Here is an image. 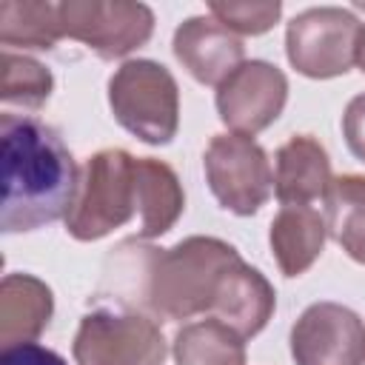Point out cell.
I'll use <instances>...</instances> for the list:
<instances>
[{"label": "cell", "mask_w": 365, "mask_h": 365, "mask_svg": "<svg viewBox=\"0 0 365 365\" xmlns=\"http://www.w3.org/2000/svg\"><path fill=\"white\" fill-rule=\"evenodd\" d=\"M177 365H245V336L217 317L188 322L171 342Z\"/></svg>", "instance_id": "obj_17"}, {"label": "cell", "mask_w": 365, "mask_h": 365, "mask_svg": "<svg viewBox=\"0 0 365 365\" xmlns=\"http://www.w3.org/2000/svg\"><path fill=\"white\" fill-rule=\"evenodd\" d=\"M54 314L51 288L34 274H6L0 282V342L3 348L34 342Z\"/></svg>", "instance_id": "obj_13"}, {"label": "cell", "mask_w": 365, "mask_h": 365, "mask_svg": "<svg viewBox=\"0 0 365 365\" xmlns=\"http://www.w3.org/2000/svg\"><path fill=\"white\" fill-rule=\"evenodd\" d=\"M297 365H365V325L339 302L308 305L291 328Z\"/></svg>", "instance_id": "obj_10"}, {"label": "cell", "mask_w": 365, "mask_h": 365, "mask_svg": "<svg viewBox=\"0 0 365 365\" xmlns=\"http://www.w3.org/2000/svg\"><path fill=\"white\" fill-rule=\"evenodd\" d=\"M63 29L57 6L43 0H3L0 3V43L11 48L48 51L60 43Z\"/></svg>", "instance_id": "obj_19"}, {"label": "cell", "mask_w": 365, "mask_h": 365, "mask_svg": "<svg viewBox=\"0 0 365 365\" xmlns=\"http://www.w3.org/2000/svg\"><path fill=\"white\" fill-rule=\"evenodd\" d=\"M114 120L148 145H165L180 128V88L174 74L154 60H125L108 80Z\"/></svg>", "instance_id": "obj_4"}, {"label": "cell", "mask_w": 365, "mask_h": 365, "mask_svg": "<svg viewBox=\"0 0 365 365\" xmlns=\"http://www.w3.org/2000/svg\"><path fill=\"white\" fill-rule=\"evenodd\" d=\"M3 234H26L66 220L80 168L60 134L29 114H0Z\"/></svg>", "instance_id": "obj_1"}, {"label": "cell", "mask_w": 365, "mask_h": 365, "mask_svg": "<svg viewBox=\"0 0 365 365\" xmlns=\"http://www.w3.org/2000/svg\"><path fill=\"white\" fill-rule=\"evenodd\" d=\"M0 365H68V362L46 345L20 342V345H11V348H3Z\"/></svg>", "instance_id": "obj_23"}, {"label": "cell", "mask_w": 365, "mask_h": 365, "mask_svg": "<svg viewBox=\"0 0 365 365\" xmlns=\"http://www.w3.org/2000/svg\"><path fill=\"white\" fill-rule=\"evenodd\" d=\"M137 217V157L123 148H103L80 168L77 194L66 214V231L94 242Z\"/></svg>", "instance_id": "obj_3"}, {"label": "cell", "mask_w": 365, "mask_h": 365, "mask_svg": "<svg viewBox=\"0 0 365 365\" xmlns=\"http://www.w3.org/2000/svg\"><path fill=\"white\" fill-rule=\"evenodd\" d=\"M174 57L202 86H220L242 66V40L214 17H188L174 31Z\"/></svg>", "instance_id": "obj_11"}, {"label": "cell", "mask_w": 365, "mask_h": 365, "mask_svg": "<svg viewBox=\"0 0 365 365\" xmlns=\"http://www.w3.org/2000/svg\"><path fill=\"white\" fill-rule=\"evenodd\" d=\"M114 271L128 274L134 302L154 319H191L214 314L228 271L242 259L237 248L217 237H185L171 248L123 242L114 254Z\"/></svg>", "instance_id": "obj_2"}, {"label": "cell", "mask_w": 365, "mask_h": 365, "mask_svg": "<svg viewBox=\"0 0 365 365\" xmlns=\"http://www.w3.org/2000/svg\"><path fill=\"white\" fill-rule=\"evenodd\" d=\"M325 225L342 251L365 265V174L331 180L325 191Z\"/></svg>", "instance_id": "obj_18"}, {"label": "cell", "mask_w": 365, "mask_h": 365, "mask_svg": "<svg viewBox=\"0 0 365 365\" xmlns=\"http://www.w3.org/2000/svg\"><path fill=\"white\" fill-rule=\"evenodd\" d=\"M362 29L365 23H359L356 14L348 9H305L285 29L288 63L311 80H331L348 74L359 57Z\"/></svg>", "instance_id": "obj_5"}, {"label": "cell", "mask_w": 365, "mask_h": 365, "mask_svg": "<svg viewBox=\"0 0 365 365\" xmlns=\"http://www.w3.org/2000/svg\"><path fill=\"white\" fill-rule=\"evenodd\" d=\"M328 237L325 217L311 205H282L271 220L268 242L285 277L305 274L322 254Z\"/></svg>", "instance_id": "obj_14"}, {"label": "cell", "mask_w": 365, "mask_h": 365, "mask_svg": "<svg viewBox=\"0 0 365 365\" xmlns=\"http://www.w3.org/2000/svg\"><path fill=\"white\" fill-rule=\"evenodd\" d=\"M57 17L63 37L88 46L103 60L131 54L154 31V11L128 0H66L57 6Z\"/></svg>", "instance_id": "obj_8"}, {"label": "cell", "mask_w": 365, "mask_h": 365, "mask_svg": "<svg viewBox=\"0 0 365 365\" xmlns=\"http://www.w3.org/2000/svg\"><path fill=\"white\" fill-rule=\"evenodd\" d=\"M202 168L217 202L240 217L257 214L274 191L268 154L245 134H214L202 154Z\"/></svg>", "instance_id": "obj_7"}, {"label": "cell", "mask_w": 365, "mask_h": 365, "mask_svg": "<svg viewBox=\"0 0 365 365\" xmlns=\"http://www.w3.org/2000/svg\"><path fill=\"white\" fill-rule=\"evenodd\" d=\"M342 134L356 160L365 163V94H356L342 114Z\"/></svg>", "instance_id": "obj_22"}, {"label": "cell", "mask_w": 365, "mask_h": 365, "mask_svg": "<svg viewBox=\"0 0 365 365\" xmlns=\"http://www.w3.org/2000/svg\"><path fill=\"white\" fill-rule=\"evenodd\" d=\"M331 160L311 134H294L274 154V194L282 205H311L325 200L331 185Z\"/></svg>", "instance_id": "obj_12"}, {"label": "cell", "mask_w": 365, "mask_h": 365, "mask_svg": "<svg viewBox=\"0 0 365 365\" xmlns=\"http://www.w3.org/2000/svg\"><path fill=\"white\" fill-rule=\"evenodd\" d=\"M0 66H3V83H0L3 106H20L29 111H37L51 97L54 77L43 63L3 48Z\"/></svg>", "instance_id": "obj_20"}, {"label": "cell", "mask_w": 365, "mask_h": 365, "mask_svg": "<svg viewBox=\"0 0 365 365\" xmlns=\"http://www.w3.org/2000/svg\"><path fill=\"white\" fill-rule=\"evenodd\" d=\"M185 208L177 171L154 157H137V237L154 240L174 228Z\"/></svg>", "instance_id": "obj_15"}, {"label": "cell", "mask_w": 365, "mask_h": 365, "mask_svg": "<svg viewBox=\"0 0 365 365\" xmlns=\"http://www.w3.org/2000/svg\"><path fill=\"white\" fill-rule=\"evenodd\" d=\"M274 308H277L274 285L257 268L240 259L228 271L211 317L228 322L234 331H240L248 339V336H257L268 325Z\"/></svg>", "instance_id": "obj_16"}, {"label": "cell", "mask_w": 365, "mask_h": 365, "mask_svg": "<svg viewBox=\"0 0 365 365\" xmlns=\"http://www.w3.org/2000/svg\"><path fill=\"white\" fill-rule=\"evenodd\" d=\"M354 9H356V11H365V3H354Z\"/></svg>", "instance_id": "obj_25"}, {"label": "cell", "mask_w": 365, "mask_h": 365, "mask_svg": "<svg viewBox=\"0 0 365 365\" xmlns=\"http://www.w3.org/2000/svg\"><path fill=\"white\" fill-rule=\"evenodd\" d=\"M356 66L365 71V29H362V40H359V57H356Z\"/></svg>", "instance_id": "obj_24"}, {"label": "cell", "mask_w": 365, "mask_h": 365, "mask_svg": "<svg viewBox=\"0 0 365 365\" xmlns=\"http://www.w3.org/2000/svg\"><path fill=\"white\" fill-rule=\"evenodd\" d=\"M214 20L240 34H265L282 14V3H208Z\"/></svg>", "instance_id": "obj_21"}, {"label": "cell", "mask_w": 365, "mask_h": 365, "mask_svg": "<svg viewBox=\"0 0 365 365\" xmlns=\"http://www.w3.org/2000/svg\"><path fill=\"white\" fill-rule=\"evenodd\" d=\"M77 365H163L168 345L154 317L140 311H91L71 342Z\"/></svg>", "instance_id": "obj_6"}, {"label": "cell", "mask_w": 365, "mask_h": 365, "mask_svg": "<svg viewBox=\"0 0 365 365\" xmlns=\"http://www.w3.org/2000/svg\"><path fill=\"white\" fill-rule=\"evenodd\" d=\"M217 114L234 131L254 137L288 103V77L268 60H245L217 86Z\"/></svg>", "instance_id": "obj_9"}]
</instances>
